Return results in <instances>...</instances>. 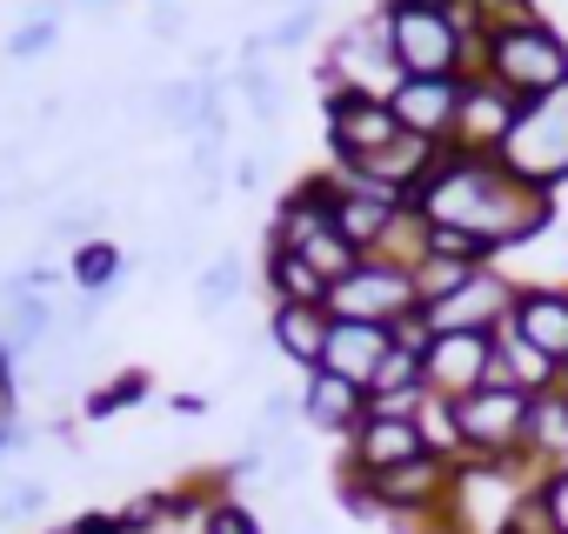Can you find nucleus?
<instances>
[{
  "label": "nucleus",
  "instance_id": "1",
  "mask_svg": "<svg viewBox=\"0 0 568 534\" xmlns=\"http://www.w3.org/2000/svg\"><path fill=\"white\" fill-rule=\"evenodd\" d=\"M415 214L428 227H455V234L481 240L488 254H508V247H528V240H541L555 227V194L515 181L501 161L442 154V167L415 194Z\"/></svg>",
  "mask_w": 568,
  "mask_h": 534
},
{
  "label": "nucleus",
  "instance_id": "2",
  "mask_svg": "<svg viewBox=\"0 0 568 534\" xmlns=\"http://www.w3.org/2000/svg\"><path fill=\"white\" fill-rule=\"evenodd\" d=\"M382 41L402 81H462L468 74V34L455 14H422V8H375Z\"/></svg>",
  "mask_w": 568,
  "mask_h": 534
},
{
  "label": "nucleus",
  "instance_id": "3",
  "mask_svg": "<svg viewBox=\"0 0 568 534\" xmlns=\"http://www.w3.org/2000/svg\"><path fill=\"white\" fill-rule=\"evenodd\" d=\"M481 74L501 81L515 101H541V94L568 88V41H561L548 21H528V28L488 34V48H481Z\"/></svg>",
  "mask_w": 568,
  "mask_h": 534
},
{
  "label": "nucleus",
  "instance_id": "4",
  "mask_svg": "<svg viewBox=\"0 0 568 534\" xmlns=\"http://www.w3.org/2000/svg\"><path fill=\"white\" fill-rule=\"evenodd\" d=\"M501 167L528 187L561 194V181H568V88H555L541 101H521L515 134L501 147Z\"/></svg>",
  "mask_w": 568,
  "mask_h": 534
},
{
  "label": "nucleus",
  "instance_id": "5",
  "mask_svg": "<svg viewBox=\"0 0 568 534\" xmlns=\"http://www.w3.org/2000/svg\"><path fill=\"white\" fill-rule=\"evenodd\" d=\"M328 315L335 321H368V328H402L422 315V295H415V267L402 260H362L348 281L328 288Z\"/></svg>",
  "mask_w": 568,
  "mask_h": 534
},
{
  "label": "nucleus",
  "instance_id": "6",
  "mask_svg": "<svg viewBox=\"0 0 568 534\" xmlns=\"http://www.w3.org/2000/svg\"><path fill=\"white\" fill-rule=\"evenodd\" d=\"M455 428H462V461H515L528 434V394L488 381L455 401Z\"/></svg>",
  "mask_w": 568,
  "mask_h": 534
},
{
  "label": "nucleus",
  "instance_id": "7",
  "mask_svg": "<svg viewBox=\"0 0 568 534\" xmlns=\"http://www.w3.org/2000/svg\"><path fill=\"white\" fill-rule=\"evenodd\" d=\"M322 107H328V154H335V167H362V161H375L382 147L402 141V121H395V107H388L382 94L342 88V94L322 101Z\"/></svg>",
  "mask_w": 568,
  "mask_h": 534
},
{
  "label": "nucleus",
  "instance_id": "8",
  "mask_svg": "<svg viewBox=\"0 0 568 534\" xmlns=\"http://www.w3.org/2000/svg\"><path fill=\"white\" fill-rule=\"evenodd\" d=\"M515 114H521V101H515L501 81L468 74V81H462V107H455V141H448V154L501 161V147H508V134H515Z\"/></svg>",
  "mask_w": 568,
  "mask_h": 534
},
{
  "label": "nucleus",
  "instance_id": "9",
  "mask_svg": "<svg viewBox=\"0 0 568 534\" xmlns=\"http://www.w3.org/2000/svg\"><path fill=\"white\" fill-rule=\"evenodd\" d=\"M422 381L442 401H462L495 381V335H435L422 355Z\"/></svg>",
  "mask_w": 568,
  "mask_h": 534
},
{
  "label": "nucleus",
  "instance_id": "10",
  "mask_svg": "<svg viewBox=\"0 0 568 534\" xmlns=\"http://www.w3.org/2000/svg\"><path fill=\"white\" fill-rule=\"evenodd\" d=\"M428 454V441H422V428H415V414H368L355 434H348V454H342V468H355V474H388V468H408V461H422Z\"/></svg>",
  "mask_w": 568,
  "mask_h": 534
},
{
  "label": "nucleus",
  "instance_id": "11",
  "mask_svg": "<svg viewBox=\"0 0 568 534\" xmlns=\"http://www.w3.org/2000/svg\"><path fill=\"white\" fill-rule=\"evenodd\" d=\"M368 487H375V507H382V521H395V514H435V507H448L455 461H442V454H422V461H408V468H388V474H375Z\"/></svg>",
  "mask_w": 568,
  "mask_h": 534
},
{
  "label": "nucleus",
  "instance_id": "12",
  "mask_svg": "<svg viewBox=\"0 0 568 534\" xmlns=\"http://www.w3.org/2000/svg\"><path fill=\"white\" fill-rule=\"evenodd\" d=\"M388 107H395L402 134L448 147L455 141V107H462V81H395Z\"/></svg>",
  "mask_w": 568,
  "mask_h": 534
},
{
  "label": "nucleus",
  "instance_id": "13",
  "mask_svg": "<svg viewBox=\"0 0 568 534\" xmlns=\"http://www.w3.org/2000/svg\"><path fill=\"white\" fill-rule=\"evenodd\" d=\"M328 328H335V315H328V308H308V301H274V308H267V348H274L281 361H295L302 374L322 368Z\"/></svg>",
  "mask_w": 568,
  "mask_h": 534
},
{
  "label": "nucleus",
  "instance_id": "14",
  "mask_svg": "<svg viewBox=\"0 0 568 534\" xmlns=\"http://www.w3.org/2000/svg\"><path fill=\"white\" fill-rule=\"evenodd\" d=\"M302 421L315 428V434H335V441H348L362 421H368V388H355V381H342V374H302Z\"/></svg>",
  "mask_w": 568,
  "mask_h": 534
},
{
  "label": "nucleus",
  "instance_id": "15",
  "mask_svg": "<svg viewBox=\"0 0 568 534\" xmlns=\"http://www.w3.org/2000/svg\"><path fill=\"white\" fill-rule=\"evenodd\" d=\"M508 328H515L528 348H541V355L568 374V288H521Z\"/></svg>",
  "mask_w": 568,
  "mask_h": 534
},
{
  "label": "nucleus",
  "instance_id": "16",
  "mask_svg": "<svg viewBox=\"0 0 568 534\" xmlns=\"http://www.w3.org/2000/svg\"><path fill=\"white\" fill-rule=\"evenodd\" d=\"M395 348V328H368V321H335L328 328V348H322V374H342L355 388L375 381V368L388 361Z\"/></svg>",
  "mask_w": 568,
  "mask_h": 534
},
{
  "label": "nucleus",
  "instance_id": "17",
  "mask_svg": "<svg viewBox=\"0 0 568 534\" xmlns=\"http://www.w3.org/2000/svg\"><path fill=\"white\" fill-rule=\"evenodd\" d=\"M521 454H528L541 474L568 468V381L548 388V394H528V434H521Z\"/></svg>",
  "mask_w": 568,
  "mask_h": 534
},
{
  "label": "nucleus",
  "instance_id": "18",
  "mask_svg": "<svg viewBox=\"0 0 568 534\" xmlns=\"http://www.w3.org/2000/svg\"><path fill=\"white\" fill-rule=\"evenodd\" d=\"M495 381L521 388V394H548V388H561V368L541 348H528L515 328H495Z\"/></svg>",
  "mask_w": 568,
  "mask_h": 534
},
{
  "label": "nucleus",
  "instance_id": "19",
  "mask_svg": "<svg viewBox=\"0 0 568 534\" xmlns=\"http://www.w3.org/2000/svg\"><path fill=\"white\" fill-rule=\"evenodd\" d=\"M267 301H308V308H328V281L288 247H267Z\"/></svg>",
  "mask_w": 568,
  "mask_h": 534
},
{
  "label": "nucleus",
  "instance_id": "20",
  "mask_svg": "<svg viewBox=\"0 0 568 534\" xmlns=\"http://www.w3.org/2000/svg\"><path fill=\"white\" fill-rule=\"evenodd\" d=\"M234 88H241V101H247V121L274 134L281 107H288V88H281V74H274L267 61H241V68H234Z\"/></svg>",
  "mask_w": 568,
  "mask_h": 534
},
{
  "label": "nucleus",
  "instance_id": "21",
  "mask_svg": "<svg viewBox=\"0 0 568 534\" xmlns=\"http://www.w3.org/2000/svg\"><path fill=\"white\" fill-rule=\"evenodd\" d=\"M114 275H121V247H114V240H88V247H74V260H68V288H74V295L114 301Z\"/></svg>",
  "mask_w": 568,
  "mask_h": 534
},
{
  "label": "nucleus",
  "instance_id": "22",
  "mask_svg": "<svg viewBox=\"0 0 568 534\" xmlns=\"http://www.w3.org/2000/svg\"><path fill=\"white\" fill-rule=\"evenodd\" d=\"M241 288H247V267H241V254L227 247V254H214L207 267H201V281H194V295H201V308L207 315H227L234 301H241Z\"/></svg>",
  "mask_w": 568,
  "mask_h": 534
},
{
  "label": "nucleus",
  "instance_id": "23",
  "mask_svg": "<svg viewBox=\"0 0 568 534\" xmlns=\"http://www.w3.org/2000/svg\"><path fill=\"white\" fill-rule=\"evenodd\" d=\"M141 401H148V374H141V368H121L108 388H88L81 408H88V421H108V414H121V408H141Z\"/></svg>",
  "mask_w": 568,
  "mask_h": 534
},
{
  "label": "nucleus",
  "instance_id": "24",
  "mask_svg": "<svg viewBox=\"0 0 568 534\" xmlns=\"http://www.w3.org/2000/svg\"><path fill=\"white\" fill-rule=\"evenodd\" d=\"M415 428H422L428 454H442V461H462V428H455V401L428 394V401H422V414H415Z\"/></svg>",
  "mask_w": 568,
  "mask_h": 534
},
{
  "label": "nucleus",
  "instance_id": "25",
  "mask_svg": "<svg viewBox=\"0 0 568 534\" xmlns=\"http://www.w3.org/2000/svg\"><path fill=\"white\" fill-rule=\"evenodd\" d=\"M54 48H61V28H54V21H14V28H8V61H28V68H34V61L54 54Z\"/></svg>",
  "mask_w": 568,
  "mask_h": 534
},
{
  "label": "nucleus",
  "instance_id": "26",
  "mask_svg": "<svg viewBox=\"0 0 568 534\" xmlns=\"http://www.w3.org/2000/svg\"><path fill=\"white\" fill-rule=\"evenodd\" d=\"M194 534H261V514L241 501V494H221L207 514H201V527Z\"/></svg>",
  "mask_w": 568,
  "mask_h": 534
},
{
  "label": "nucleus",
  "instance_id": "27",
  "mask_svg": "<svg viewBox=\"0 0 568 534\" xmlns=\"http://www.w3.org/2000/svg\"><path fill=\"white\" fill-rule=\"evenodd\" d=\"M315 34H322V8H288V14L267 28V54H288V48H302Z\"/></svg>",
  "mask_w": 568,
  "mask_h": 534
},
{
  "label": "nucleus",
  "instance_id": "28",
  "mask_svg": "<svg viewBox=\"0 0 568 534\" xmlns=\"http://www.w3.org/2000/svg\"><path fill=\"white\" fill-rule=\"evenodd\" d=\"M48 507V481H8V494H0V521H34Z\"/></svg>",
  "mask_w": 568,
  "mask_h": 534
},
{
  "label": "nucleus",
  "instance_id": "29",
  "mask_svg": "<svg viewBox=\"0 0 568 534\" xmlns=\"http://www.w3.org/2000/svg\"><path fill=\"white\" fill-rule=\"evenodd\" d=\"M267 167H274V141H261L254 154H234V161H227V187H234V194H254V187L267 181Z\"/></svg>",
  "mask_w": 568,
  "mask_h": 534
},
{
  "label": "nucleus",
  "instance_id": "30",
  "mask_svg": "<svg viewBox=\"0 0 568 534\" xmlns=\"http://www.w3.org/2000/svg\"><path fill=\"white\" fill-rule=\"evenodd\" d=\"M148 34L168 48V41H181L187 34V8H181V0H154V14H148Z\"/></svg>",
  "mask_w": 568,
  "mask_h": 534
},
{
  "label": "nucleus",
  "instance_id": "31",
  "mask_svg": "<svg viewBox=\"0 0 568 534\" xmlns=\"http://www.w3.org/2000/svg\"><path fill=\"white\" fill-rule=\"evenodd\" d=\"M541 501H548V514H555V527L568 534V468H555V474L541 481Z\"/></svg>",
  "mask_w": 568,
  "mask_h": 534
},
{
  "label": "nucleus",
  "instance_id": "32",
  "mask_svg": "<svg viewBox=\"0 0 568 534\" xmlns=\"http://www.w3.org/2000/svg\"><path fill=\"white\" fill-rule=\"evenodd\" d=\"M382 8H422V14H455L462 0H382Z\"/></svg>",
  "mask_w": 568,
  "mask_h": 534
}]
</instances>
